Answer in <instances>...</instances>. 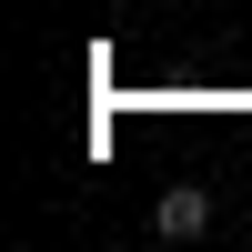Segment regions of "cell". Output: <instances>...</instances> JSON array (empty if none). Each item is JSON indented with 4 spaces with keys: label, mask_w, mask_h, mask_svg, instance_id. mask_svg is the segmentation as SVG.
<instances>
[{
    "label": "cell",
    "mask_w": 252,
    "mask_h": 252,
    "mask_svg": "<svg viewBox=\"0 0 252 252\" xmlns=\"http://www.w3.org/2000/svg\"><path fill=\"white\" fill-rule=\"evenodd\" d=\"M152 232L161 242H202V232H212V192H202V182H172L161 212H152Z\"/></svg>",
    "instance_id": "obj_1"
}]
</instances>
